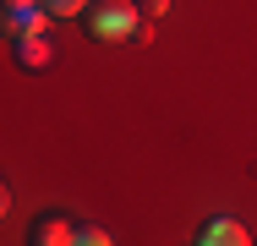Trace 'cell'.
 Listing matches in <instances>:
<instances>
[{"label": "cell", "instance_id": "7a4b0ae2", "mask_svg": "<svg viewBox=\"0 0 257 246\" xmlns=\"http://www.w3.org/2000/svg\"><path fill=\"white\" fill-rule=\"evenodd\" d=\"M50 60H55V49H50V39H44V28H22V33H17V66L44 71Z\"/></svg>", "mask_w": 257, "mask_h": 246}, {"label": "cell", "instance_id": "6da1fadb", "mask_svg": "<svg viewBox=\"0 0 257 246\" xmlns=\"http://www.w3.org/2000/svg\"><path fill=\"white\" fill-rule=\"evenodd\" d=\"M137 17H143V6H132V0H99L88 22H93L99 39H132V33H143Z\"/></svg>", "mask_w": 257, "mask_h": 246}, {"label": "cell", "instance_id": "52a82bcc", "mask_svg": "<svg viewBox=\"0 0 257 246\" xmlns=\"http://www.w3.org/2000/svg\"><path fill=\"white\" fill-rule=\"evenodd\" d=\"M77 241H82V246H104L109 235H104L99 224H77Z\"/></svg>", "mask_w": 257, "mask_h": 246}, {"label": "cell", "instance_id": "8992f818", "mask_svg": "<svg viewBox=\"0 0 257 246\" xmlns=\"http://www.w3.org/2000/svg\"><path fill=\"white\" fill-rule=\"evenodd\" d=\"M50 6V17H77V11H88L93 0H44Z\"/></svg>", "mask_w": 257, "mask_h": 246}, {"label": "cell", "instance_id": "3957f363", "mask_svg": "<svg viewBox=\"0 0 257 246\" xmlns=\"http://www.w3.org/2000/svg\"><path fill=\"white\" fill-rule=\"evenodd\" d=\"M0 11H6L11 33H22V28H44V22H50V6H44V0H0Z\"/></svg>", "mask_w": 257, "mask_h": 246}, {"label": "cell", "instance_id": "5b68a950", "mask_svg": "<svg viewBox=\"0 0 257 246\" xmlns=\"http://www.w3.org/2000/svg\"><path fill=\"white\" fill-rule=\"evenodd\" d=\"M33 241H39V246L77 241V224H71V219H60V213H44V219H33Z\"/></svg>", "mask_w": 257, "mask_h": 246}, {"label": "cell", "instance_id": "ba28073f", "mask_svg": "<svg viewBox=\"0 0 257 246\" xmlns=\"http://www.w3.org/2000/svg\"><path fill=\"white\" fill-rule=\"evenodd\" d=\"M137 6H143V17H164L170 11V0H137Z\"/></svg>", "mask_w": 257, "mask_h": 246}, {"label": "cell", "instance_id": "277c9868", "mask_svg": "<svg viewBox=\"0 0 257 246\" xmlns=\"http://www.w3.org/2000/svg\"><path fill=\"white\" fill-rule=\"evenodd\" d=\"M252 235L235 224V219H208L203 224V235H197V246H246Z\"/></svg>", "mask_w": 257, "mask_h": 246}]
</instances>
